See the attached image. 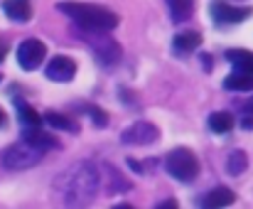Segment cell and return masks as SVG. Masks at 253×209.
Segmentation results:
<instances>
[{
	"label": "cell",
	"mask_w": 253,
	"mask_h": 209,
	"mask_svg": "<svg viewBox=\"0 0 253 209\" xmlns=\"http://www.w3.org/2000/svg\"><path fill=\"white\" fill-rule=\"evenodd\" d=\"M103 185L101 170L93 163H74L54 180V195L67 207H86Z\"/></svg>",
	"instance_id": "1"
},
{
	"label": "cell",
	"mask_w": 253,
	"mask_h": 209,
	"mask_svg": "<svg viewBox=\"0 0 253 209\" xmlns=\"http://www.w3.org/2000/svg\"><path fill=\"white\" fill-rule=\"evenodd\" d=\"M69 20H74L86 32H111L118 27V15L108 7L91 2H59L57 5Z\"/></svg>",
	"instance_id": "2"
},
{
	"label": "cell",
	"mask_w": 253,
	"mask_h": 209,
	"mask_svg": "<svg viewBox=\"0 0 253 209\" xmlns=\"http://www.w3.org/2000/svg\"><path fill=\"white\" fill-rule=\"evenodd\" d=\"M165 170L179 182H192L199 175V160L189 148H174L165 158Z\"/></svg>",
	"instance_id": "3"
},
{
	"label": "cell",
	"mask_w": 253,
	"mask_h": 209,
	"mask_svg": "<svg viewBox=\"0 0 253 209\" xmlns=\"http://www.w3.org/2000/svg\"><path fill=\"white\" fill-rule=\"evenodd\" d=\"M42 155H44L42 148H37V145H32V143H27V140H22V143H15V145H10L7 150H2L0 163H2L7 170H30L32 165H37V163L42 160Z\"/></svg>",
	"instance_id": "4"
},
{
	"label": "cell",
	"mask_w": 253,
	"mask_h": 209,
	"mask_svg": "<svg viewBox=\"0 0 253 209\" xmlns=\"http://www.w3.org/2000/svg\"><path fill=\"white\" fill-rule=\"evenodd\" d=\"M103 35H108V32H86L84 30V40L91 44V49L96 52V57H98L106 67H111V64L118 62L121 47H118V42H113L111 37H103Z\"/></svg>",
	"instance_id": "5"
},
{
	"label": "cell",
	"mask_w": 253,
	"mask_h": 209,
	"mask_svg": "<svg viewBox=\"0 0 253 209\" xmlns=\"http://www.w3.org/2000/svg\"><path fill=\"white\" fill-rule=\"evenodd\" d=\"M160 138V130L150 123V121H138L133 125H128L121 133V143L123 145H150Z\"/></svg>",
	"instance_id": "6"
},
{
	"label": "cell",
	"mask_w": 253,
	"mask_h": 209,
	"mask_svg": "<svg viewBox=\"0 0 253 209\" xmlns=\"http://www.w3.org/2000/svg\"><path fill=\"white\" fill-rule=\"evenodd\" d=\"M44 57H47V44L40 42V40H25V42L17 47V62H20V67L27 69V72L37 69V67L44 62Z\"/></svg>",
	"instance_id": "7"
},
{
	"label": "cell",
	"mask_w": 253,
	"mask_h": 209,
	"mask_svg": "<svg viewBox=\"0 0 253 209\" xmlns=\"http://www.w3.org/2000/svg\"><path fill=\"white\" fill-rule=\"evenodd\" d=\"M44 74H47V79L64 84V82H72V79H74V74H77V64H74V59L59 54V57H54V59L44 67Z\"/></svg>",
	"instance_id": "8"
},
{
	"label": "cell",
	"mask_w": 253,
	"mask_h": 209,
	"mask_svg": "<svg viewBox=\"0 0 253 209\" xmlns=\"http://www.w3.org/2000/svg\"><path fill=\"white\" fill-rule=\"evenodd\" d=\"M249 15H251V10H249V7H231V5L219 2V0H214V2H211V17H214L219 25H234V22L246 20Z\"/></svg>",
	"instance_id": "9"
},
{
	"label": "cell",
	"mask_w": 253,
	"mask_h": 209,
	"mask_svg": "<svg viewBox=\"0 0 253 209\" xmlns=\"http://www.w3.org/2000/svg\"><path fill=\"white\" fill-rule=\"evenodd\" d=\"M17 116L22 123V138H32L42 133V116L35 108H30L27 104H17Z\"/></svg>",
	"instance_id": "10"
},
{
	"label": "cell",
	"mask_w": 253,
	"mask_h": 209,
	"mask_svg": "<svg viewBox=\"0 0 253 209\" xmlns=\"http://www.w3.org/2000/svg\"><path fill=\"white\" fill-rule=\"evenodd\" d=\"M234 200H236V195H234L229 187H214L211 192H207V195H204L202 207H204V209L229 207V205H234Z\"/></svg>",
	"instance_id": "11"
},
{
	"label": "cell",
	"mask_w": 253,
	"mask_h": 209,
	"mask_svg": "<svg viewBox=\"0 0 253 209\" xmlns=\"http://www.w3.org/2000/svg\"><path fill=\"white\" fill-rule=\"evenodd\" d=\"M2 10H5V15H7L10 20H15V22H27L30 15H32L27 0H5V2H2Z\"/></svg>",
	"instance_id": "12"
},
{
	"label": "cell",
	"mask_w": 253,
	"mask_h": 209,
	"mask_svg": "<svg viewBox=\"0 0 253 209\" xmlns=\"http://www.w3.org/2000/svg\"><path fill=\"white\" fill-rule=\"evenodd\" d=\"M199 42H202V37L197 35V32H179L174 40H172V47H174V54H189V52H194L197 47H199Z\"/></svg>",
	"instance_id": "13"
},
{
	"label": "cell",
	"mask_w": 253,
	"mask_h": 209,
	"mask_svg": "<svg viewBox=\"0 0 253 209\" xmlns=\"http://www.w3.org/2000/svg\"><path fill=\"white\" fill-rule=\"evenodd\" d=\"M169 15L172 20L179 25V22H187L192 15H194V0H168Z\"/></svg>",
	"instance_id": "14"
},
{
	"label": "cell",
	"mask_w": 253,
	"mask_h": 209,
	"mask_svg": "<svg viewBox=\"0 0 253 209\" xmlns=\"http://www.w3.org/2000/svg\"><path fill=\"white\" fill-rule=\"evenodd\" d=\"M224 89L229 91H251L253 89V74H246V72H234L224 79Z\"/></svg>",
	"instance_id": "15"
},
{
	"label": "cell",
	"mask_w": 253,
	"mask_h": 209,
	"mask_svg": "<svg viewBox=\"0 0 253 209\" xmlns=\"http://www.w3.org/2000/svg\"><path fill=\"white\" fill-rule=\"evenodd\" d=\"M226 59H229L239 72L253 74V54L251 52H246V49H229V52H226Z\"/></svg>",
	"instance_id": "16"
},
{
	"label": "cell",
	"mask_w": 253,
	"mask_h": 209,
	"mask_svg": "<svg viewBox=\"0 0 253 209\" xmlns=\"http://www.w3.org/2000/svg\"><path fill=\"white\" fill-rule=\"evenodd\" d=\"M246 167H249L246 153H244V150H231L229 158H226V172H229L231 177H239V175L246 172Z\"/></svg>",
	"instance_id": "17"
},
{
	"label": "cell",
	"mask_w": 253,
	"mask_h": 209,
	"mask_svg": "<svg viewBox=\"0 0 253 209\" xmlns=\"http://www.w3.org/2000/svg\"><path fill=\"white\" fill-rule=\"evenodd\" d=\"M231 128H234V118H231V113L219 111V113H211V116H209V130H211V133L224 135V133H229Z\"/></svg>",
	"instance_id": "18"
},
{
	"label": "cell",
	"mask_w": 253,
	"mask_h": 209,
	"mask_svg": "<svg viewBox=\"0 0 253 209\" xmlns=\"http://www.w3.org/2000/svg\"><path fill=\"white\" fill-rule=\"evenodd\" d=\"M101 170L111 177V187H108V192H111V195H116V192H128V190H130V182H128V180H123V177H121V172H118L113 165L103 163V165H101Z\"/></svg>",
	"instance_id": "19"
},
{
	"label": "cell",
	"mask_w": 253,
	"mask_h": 209,
	"mask_svg": "<svg viewBox=\"0 0 253 209\" xmlns=\"http://www.w3.org/2000/svg\"><path fill=\"white\" fill-rule=\"evenodd\" d=\"M44 123H49V125H52V128H57V130L77 133V125H74L67 116H59V113H47V116H44Z\"/></svg>",
	"instance_id": "20"
},
{
	"label": "cell",
	"mask_w": 253,
	"mask_h": 209,
	"mask_svg": "<svg viewBox=\"0 0 253 209\" xmlns=\"http://www.w3.org/2000/svg\"><path fill=\"white\" fill-rule=\"evenodd\" d=\"M84 111L91 116V118H93V121H96V125H98V128H103V125H106L108 116H106L103 111H98V108H93V106H84Z\"/></svg>",
	"instance_id": "21"
},
{
	"label": "cell",
	"mask_w": 253,
	"mask_h": 209,
	"mask_svg": "<svg viewBox=\"0 0 253 209\" xmlns=\"http://www.w3.org/2000/svg\"><path fill=\"white\" fill-rule=\"evenodd\" d=\"M241 123H244V128H246V130H253V116H246Z\"/></svg>",
	"instance_id": "22"
},
{
	"label": "cell",
	"mask_w": 253,
	"mask_h": 209,
	"mask_svg": "<svg viewBox=\"0 0 253 209\" xmlns=\"http://www.w3.org/2000/svg\"><path fill=\"white\" fill-rule=\"evenodd\" d=\"M158 207L160 209H174L177 207V202H174V200H168V202H163V205H158Z\"/></svg>",
	"instance_id": "23"
},
{
	"label": "cell",
	"mask_w": 253,
	"mask_h": 209,
	"mask_svg": "<svg viewBox=\"0 0 253 209\" xmlns=\"http://www.w3.org/2000/svg\"><path fill=\"white\" fill-rule=\"evenodd\" d=\"M5 54H7V49H5V44H2V42H0V62H2V59H5Z\"/></svg>",
	"instance_id": "24"
},
{
	"label": "cell",
	"mask_w": 253,
	"mask_h": 209,
	"mask_svg": "<svg viewBox=\"0 0 253 209\" xmlns=\"http://www.w3.org/2000/svg\"><path fill=\"white\" fill-rule=\"evenodd\" d=\"M244 108H246L249 113H253V101H249V104H244Z\"/></svg>",
	"instance_id": "25"
},
{
	"label": "cell",
	"mask_w": 253,
	"mask_h": 209,
	"mask_svg": "<svg viewBox=\"0 0 253 209\" xmlns=\"http://www.w3.org/2000/svg\"><path fill=\"white\" fill-rule=\"evenodd\" d=\"M2 121H5V113H2V111H0V123H2Z\"/></svg>",
	"instance_id": "26"
},
{
	"label": "cell",
	"mask_w": 253,
	"mask_h": 209,
	"mask_svg": "<svg viewBox=\"0 0 253 209\" xmlns=\"http://www.w3.org/2000/svg\"><path fill=\"white\" fill-rule=\"evenodd\" d=\"M236 2H241V0H236Z\"/></svg>",
	"instance_id": "27"
}]
</instances>
